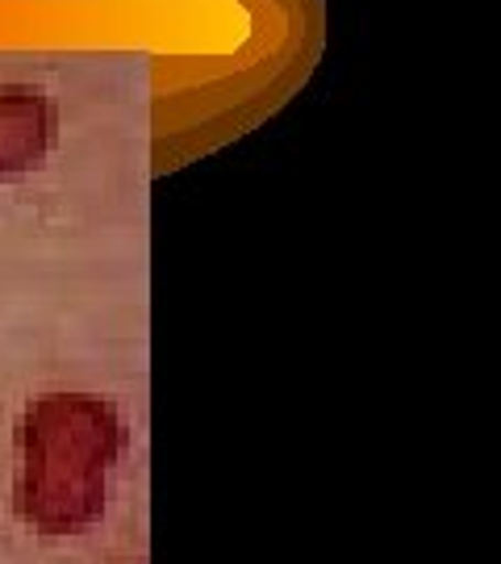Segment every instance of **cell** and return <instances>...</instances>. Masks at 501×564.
<instances>
[{
	"label": "cell",
	"instance_id": "obj_1",
	"mask_svg": "<svg viewBox=\"0 0 501 564\" xmlns=\"http://www.w3.org/2000/svg\"><path fill=\"white\" fill-rule=\"evenodd\" d=\"M130 426L109 398L42 393L13 431V514L25 531L72 540L105 519Z\"/></svg>",
	"mask_w": 501,
	"mask_h": 564
},
{
	"label": "cell",
	"instance_id": "obj_2",
	"mask_svg": "<svg viewBox=\"0 0 501 564\" xmlns=\"http://www.w3.org/2000/svg\"><path fill=\"white\" fill-rule=\"evenodd\" d=\"M59 139L55 101L34 84H0V181L39 172Z\"/></svg>",
	"mask_w": 501,
	"mask_h": 564
}]
</instances>
